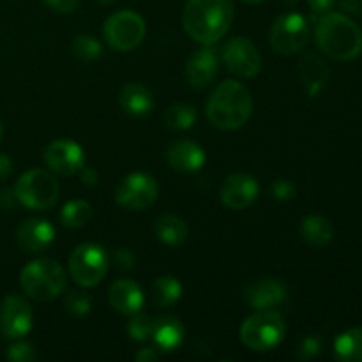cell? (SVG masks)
<instances>
[{
	"label": "cell",
	"mask_w": 362,
	"mask_h": 362,
	"mask_svg": "<svg viewBox=\"0 0 362 362\" xmlns=\"http://www.w3.org/2000/svg\"><path fill=\"white\" fill-rule=\"evenodd\" d=\"M339 6H341L343 11H346V13H362V0H339Z\"/></svg>",
	"instance_id": "cell-41"
},
{
	"label": "cell",
	"mask_w": 362,
	"mask_h": 362,
	"mask_svg": "<svg viewBox=\"0 0 362 362\" xmlns=\"http://www.w3.org/2000/svg\"><path fill=\"white\" fill-rule=\"evenodd\" d=\"M13 172V161L6 154H0V179H6Z\"/></svg>",
	"instance_id": "cell-42"
},
{
	"label": "cell",
	"mask_w": 362,
	"mask_h": 362,
	"mask_svg": "<svg viewBox=\"0 0 362 362\" xmlns=\"http://www.w3.org/2000/svg\"><path fill=\"white\" fill-rule=\"evenodd\" d=\"M156 237L166 246H180L187 239V226L179 216L163 214L154 225Z\"/></svg>",
	"instance_id": "cell-24"
},
{
	"label": "cell",
	"mask_w": 362,
	"mask_h": 362,
	"mask_svg": "<svg viewBox=\"0 0 362 362\" xmlns=\"http://www.w3.org/2000/svg\"><path fill=\"white\" fill-rule=\"evenodd\" d=\"M197 110L187 103L172 105L165 113V124L173 131H187L197 122Z\"/></svg>",
	"instance_id": "cell-28"
},
{
	"label": "cell",
	"mask_w": 362,
	"mask_h": 362,
	"mask_svg": "<svg viewBox=\"0 0 362 362\" xmlns=\"http://www.w3.org/2000/svg\"><path fill=\"white\" fill-rule=\"evenodd\" d=\"M159 354L156 349H141L138 350L136 356H134V359L138 362H152V361H158Z\"/></svg>",
	"instance_id": "cell-39"
},
{
	"label": "cell",
	"mask_w": 362,
	"mask_h": 362,
	"mask_svg": "<svg viewBox=\"0 0 362 362\" xmlns=\"http://www.w3.org/2000/svg\"><path fill=\"white\" fill-rule=\"evenodd\" d=\"M221 59L230 73L240 78H255L262 71V55L250 39L232 37L221 49Z\"/></svg>",
	"instance_id": "cell-11"
},
{
	"label": "cell",
	"mask_w": 362,
	"mask_h": 362,
	"mask_svg": "<svg viewBox=\"0 0 362 362\" xmlns=\"http://www.w3.org/2000/svg\"><path fill=\"white\" fill-rule=\"evenodd\" d=\"M145 32H147V27H145L144 18L134 11L113 13L103 27L106 42L115 52H131L140 46L145 37Z\"/></svg>",
	"instance_id": "cell-9"
},
{
	"label": "cell",
	"mask_w": 362,
	"mask_h": 362,
	"mask_svg": "<svg viewBox=\"0 0 362 362\" xmlns=\"http://www.w3.org/2000/svg\"><path fill=\"white\" fill-rule=\"evenodd\" d=\"M253 113V98L240 81L226 80L209 95L205 115L209 122L223 131H235L250 120Z\"/></svg>",
	"instance_id": "cell-2"
},
{
	"label": "cell",
	"mask_w": 362,
	"mask_h": 362,
	"mask_svg": "<svg viewBox=\"0 0 362 362\" xmlns=\"http://www.w3.org/2000/svg\"><path fill=\"white\" fill-rule=\"evenodd\" d=\"M99 2H101L103 6H113V4H115L117 0H99Z\"/></svg>",
	"instance_id": "cell-44"
},
{
	"label": "cell",
	"mask_w": 362,
	"mask_h": 362,
	"mask_svg": "<svg viewBox=\"0 0 362 362\" xmlns=\"http://www.w3.org/2000/svg\"><path fill=\"white\" fill-rule=\"evenodd\" d=\"M14 194H16L18 204H21L23 207L30 209V211H46L57 204L60 187L52 173L34 168L25 172L18 179Z\"/></svg>",
	"instance_id": "cell-6"
},
{
	"label": "cell",
	"mask_w": 362,
	"mask_h": 362,
	"mask_svg": "<svg viewBox=\"0 0 362 362\" xmlns=\"http://www.w3.org/2000/svg\"><path fill=\"white\" fill-rule=\"evenodd\" d=\"M45 163L57 175H76L85 165V152L76 141L55 140L45 148Z\"/></svg>",
	"instance_id": "cell-13"
},
{
	"label": "cell",
	"mask_w": 362,
	"mask_h": 362,
	"mask_svg": "<svg viewBox=\"0 0 362 362\" xmlns=\"http://www.w3.org/2000/svg\"><path fill=\"white\" fill-rule=\"evenodd\" d=\"M300 235L304 243L313 247H325L334 237V226L331 219L320 214L306 216L300 223Z\"/></svg>",
	"instance_id": "cell-23"
},
{
	"label": "cell",
	"mask_w": 362,
	"mask_h": 362,
	"mask_svg": "<svg viewBox=\"0 0 362 362\" xmlns=\"http://www.w3.org/2000/svg\"><path fill=\"white\" fill-rule=\"evenodd\" d=\"M286 325L281 315L272 310H262L247 317L240 325V339L253 352H269L285 339Z\"/></svg>",
	"instance_id": "cell-5"
},
{
	"label": "cell",
	"mask_w": 362,
	"mask_h": 362,
	"mask_svg": "<svg viewBox=\"0 0 362 362\" xmlns=\"http://www.w3.org/2000/svg\"><path fill=\"white\" fill-rule=\"evenodd\" d=\"M120 108L133 117H145L154 108L152 92L141 83H127L119 95Z\"/></svg>",
	"instance_id": "cell-22"
},
{
	"label": "cell",
	"mask_w": 362,
	"mask_h": 362,
	"mask_svg": "<svg viewBox=\"0 0 362 362\" xmlns=\"http://www.w3.org/2000/svg\"><path fill=\"white\" fill-rule=\"evenodd\" d=\"M55 240V228L46 219L32 218L21 223L16 230L18 246L28 253L46 251Z\"/></svg>",
	"instance_id": "cell-17"
},
{
	"label": "cell",
	"mask_w": 362,
	"mask_h": 362,
	"mask_svg": "<svg viewBox=\"0 0 362 362\" xmlns=\"http://www.w3.org/2000/svg\"><path fill=\"white\" fill-rule=\"evenodd\" d=\"M334 357L341 362H362V327L349 329L336 338Z\"/></svg>",
	"instance_id": "cell-25"
},
{
	"label": "cell",
	"mask_w": 362,
	"mask_h": 362,
	"mask_svg": "<svg viewBox=\"0 0 362 362\" xmlns=\"http://www.w3.org/2000/svg\"><path fill=\"white\" fill-rule=\"evenodd\" d=\"M271 194L272 198L279 202H288L296 197V184L292 180L286 179H278L271 187Z\"/></svg>",
	"instance_id": "cell-34"
},
{
	"label": "cell",
	"mask_w": 362,
	"mask_h": 362,
	"mask_svg": "<svg viewBox=\"0 0 362 362\" xmlns=\"http://www.w3.org/2000/svg\"><path fill=\"white\" fill-rule=\"evenodd\" d=\"M243 2H246V4H251V6H257V4H262V2H265V0H243Z\"/></svg>",
	"instance_id": "cell-43"
},
{
	"label": "cell",
	"mask_w": 362,
	"mask_h": 362,
	"mask_svg": "<svg viewBox=\"0 0 362 362\" xmlns=\"http://www.w3.org/2000/svg\"><path fill=\"white\" fill-rule=\"evenodd\" d=\"M6 357L13 362H32L37 357V354H35V349L30 343L18 341L7 349Z\"/></svg>",
	"instance_id": "cell-32"
},
{
	"label": "cell",
	"mask_w": 362,
	"mask_h": 362,
	"mask_svg": "<svg viewBox=\"0 0 362 362\" xmlns=\"http://www.w3.org/2000/svg\"><path fill=\"white\" fill-rule=\"evenodd\" d=\"M108 269L110 257L101 244H80L69 257V276L81 288L99 285L105 279Z\"/></svg>",
	"instance_id": "cell-7"
},
{
	"label": "cell",
	"mask_w": 362,
	"mask_h": 362,
	"mask_svg": "<svg viewBox=\"0 0 362 362\" xmlns=\"http://www.w3.org/2000/svg\"><path fill=\"white\" fill-rule=\"evenodd\" d=\"M285 2L286 4H297V2H299V0H285Z\"/></svg>",
	"instance_id": "cell-45"
},
{
	"label": "cell",
	"mask_w": 362,
	"mask_h": 362,
	"mask_svg": "<svg viewBox=\"0 0 362 362\" xmlns=\"http://www.w3.org/2000/svg\"><path fill=\"white\" fill-rule=\"evenodd\" d=\"M152 341L161 352H175L184 341V325L175 317H161L154 320Z\"/></svg>",
	"instance_id": "cell-21"
},
{
	"label": "cell",
	"mask_w": 362,
	"mask_h": 362,
	"mask_svg": "<svg viewBox=\"0 0 362 362\" xmlns=\"http://www.w3.org/2000/svg\"><path fill=\"white\" fill-rule=\"evenodd\" d=\"M108 303L117 313L131 317L144 308V290L133 279H117L108 290Z\"/></svg>",
	"instance_id": "cell-18"
},
{
	"label": "cell",
	"mask_w": 362,
	"mask_h": 362,
	"mask_svg": "<svg viewBox=\"0 0 362 362\" xmlns=\"http://www.w3.org/2000/svg\"><path fill=\"white\" fill-rule=\"evenodd\" d=\"M299 78L303 83L304 90L310 98H317L322 90L325 88L329 81V71L327 62L322 59L317 53H308L300 59L299 62Z\"/></svg>",
	"instance_id": "cell-20"
},
{
	"label": "cell",
	"mask_w": 362,
	"mask_h": 362,
	"mask_svg": "<svg viewBox=\"0 0 362 362\" xmlns=\"http://www.w3.org/2000/svg\"><path fill=\"white\" fill-rule=\"evenodd\" d=\"M322 350V341L320 338H317V336H308V338H304L303 341H300V345L297 346V357L303 361H308V359H313V357H317L318 354H320Z\"/></svg>",
	"instance_id": "cell-33"
},
{
	"label": "cell",
	"mask_w": 362,
	"mask_h": 362,
	"mask_svg": "<svg viewBox=\"0 0 362 362\" xmlns=\"http://www.w3.org/2000/svg\"><path fill=\"white\" fill-rule=\"evenodd\" d=\"M113 262H115V265L120 271H131V269H134V255L129 250H124V247H120V250H117L113 253Z\"/></svg>",
	"instance_id": "cell-35"
},
{
	"label": "cell",
	"mask_w": 362,
	"mask_h": 362,
	"mask_svg": "<svg viewBox=\"0 0 362 362\" xmlns=\"http://www.w3.org/2000/svg\"><path fill=\"white\" fill-rule=\"evenodd\" d=\"M64 308L73 317H85L92 310V299L83 290H69L64 297Z\"/></svg>",
	"instance_id": "cell-30"
},
{
	"label": "cell",
	"mask_w": 362,
	"mask_h": 362,
	"mask_svg": "<svg viewBox=\"0 0 362 362\" xmlns=\"http://www.w3.org/2000/svg\"><path fill=\"white\" fill-rule=\"evenodd\" d=\"M71 49H73L78 59L85 60V62L98 60L103 53L101 42L90 34H78L71 42Z\"/></svg>",
	"instance_id": "cell-29"
},
{
	"label": "cell",
	"mask_w": 362,
	"mask_h": 362,
	"mask_svg": "<svg viewBox=\"0 0 362 362\" xmlns=\"http://www.w3.org/2000/svg\"><path fill=\"white\" fill-rule=\"evenodd\" d=\"M182 297V283L173 276H161L152 283V300L158 308H172Z\"/></svg>",
	"instance_id": "cell-26"
},
{
	"label": "cell",
	"mask_w": 362,
	"mask_h": 362,
	"mask_svg": "<svg viewBox=\"0 0 362 362\" xmlns=\"http://www.w3.org/2000/svg\"><path fill=\"white\" fill-rule=\"evenodd\" d=\"M260 186L250 173L237 172L225 179L219 189V198L232 211H244L257 202Z\"/></svg>",
	"instance_id": "cell-14"
},
{
	"label": "cell",
	"mask_w": 362,
	"mask_h": 362,
	"mask_svg": "<svg viewBox=\"0 0 362 362\" xmlns=\"http://www.w3.org/2000/svg\"><path fill=\"white\" fill-rule=\"evenodd\" d=\"M94 216V209L87 200H71L60 211V221L66 228H83Z\"/></svg>",
	"instance_id": "cell-27"
},
{
	"label": "cell",
	"mask_w": 362,
	"mask_h": 362,
	"mask_svg": "<svg viewBox=\"0 0 362 362\" xmlns=\"http://www.w3.org/2000/svg\"><path fill=\"white\" fill-rule=\"evenodd\" d=\"M159 197V184L148 173H129L115 189V202L127 211H145Z\"/></svg>",
	"instance_id": "cell-10"
},
{
	"label": "cell",
	"mask_w": 362,
	"mask_h": 362,
	"mask_svg": "<svg viewBox=\"0 0 362 362\" xmlns=\"http://www.w3.org/2000/svg\"><path fill=\"white\" fill-rule=\"evenodd\" d=\"M288 290H286L285 283L274 278H262L247 285L246 292H244V299L250 304L253 310H272V308L279 306L286 300Z\"/></svg>",
	"instance_id": "cell-16"
},
{
	"label": "cell",
	"mask_w": 362,
	"mask_h": 362,
	"mask_svg": "<svg viewBox=\"0 0 362 362\" xmlns=\"http://www.w3.org/2000/svg\"><path fill=\"white\" fill-rule=\"evenodd\" d=\"M152 329H154V320L144 313L131 315V320L127 324V334L133 341H147L152 338Z\"/></svg>",
	"instance_id": "cell-31"
},
{
	"label": "cell",
	"mask_w": 362,
	"mask_h": 362,
	"mask_svg": "<svg viewBox=\"0 0 362 362\" xmlns=\"http://www.w3.org/2000/svg\"><path fill=\"white\" fill-rule=\"evenodd\" d=\"M317 46L339 62H349L362 53V30L359 25L341 13H327L318 18L315 28Z\"/></svg>",
	"instance_id": "cell-3"
},
{
	"label": "cell",
	"mask_w": 362,
	"mask_h": 362,
	"mask_svg": "<svg viewBox=\"0 0 362 362\" xmlns=\"http://www.w3.org/2000/svg\"><path fill=\"white\" fill-rule=\"evenodd\" d=\"M34 315L25 297L11 293L0 303V332L7 339H21L30 332Z\"/></svg>",
	"instance_id": "cell-12"
},
{
	"label": "cell",
	"mask_w": 362,
	"mask_h": 362,
	"mask_svg": "<svg viewBox=\"0 0 362 362\" xmlns=\"http://www.w3.org/2000/svg\"><path fill=\"white\" fill-rule=\"evenodd\" d=\"M45 4L53 11V13L69 14L73 13V11H76L80 0H45Z\"/></svg>",
	"instance_id": "cell-36"
},
{
	"label": "cell",
	"mask_w": 362,
	"mask_h": 362,
	"mask_svg": "<svg viewBox=\"0 0 362 362\" xmlns=\"http://www.w3.org/2000/svg\"><path fill=\"white\" fill-rule=\"evenodd\" d=\"M20 285L25 296L39 303H46L59 297L66 290V269L57 260H49V258L32 260L21 269Z\"/></svg>",
	"instance_id": "cell-4"
},
{
	"label": "cell",
	"mask_w": 362,
	"mask_h": 362,
	"mask_svg": "<svg viewBox=\"0 0 362 362\" xmlns=\"http://www.w3.org/2000/svg\"><path fill=\"white\" fill-rule=\"evenodd\" d=\"M14 202H18L14 191L7 189V187L0 189V209H13Z\"/></svg>",
	"instance_id": "cell-38"
},
{
	"label": "cell",
	"mask_w": 362,
	"mask_h": 362,
	"mask_svg": "<svg viewBox=\"0 0 362 362\" xmlns=\"http://www.w3.org/2000/svg\"><path fill=\"white\" fill-rule=\"evenodd\" d=\"M336 0H308V6H310V11L311 14H313L315 18H322L324 14L331 13L332 7H334Z\"/></svg>",
	"instance_id": "cell-37"
},
{
	"label": "cell",
	"mask_w": 362,
	"mask_h": 362,
	"mask_svg": "<svg viewBox=\"0 0 362 362\" xmlns=\"http://www.w3.org/2000/svg\"><path fill=\"white\" fill-rule=\"evenodd\" d=\"M0 138H2V122H0Z\"/></svg>",
	"instance_id": "cell-46"
},
{
	"label": "cell",
	"mask_w": 362,
	"mask_h": 362,
	"mask_svg": "<svg viewBox=\"0 0 362 362\" xmlns=\"http://www.w3.org/2000/svg\"><path fill=\"white\" fill-rule=\"evenodd\" d=\"M310 20L300 13H285L274 20L269 41L274 52L281 55H293L303 52L310 42Z\"/></svg>",
	"instance_id": "cell-8"
},
{
	"label": "cell",
	"mask_w": 362,
	"mask_h": 362,
	"mask_svg": "<svg viewBox=\"0 0 362 362\" xmlns=\"http://www.w3.org/2000/svg\"><path fill=\"white\" fill-rule=\"evenodd\" d=\"M80 177H81V182L85 184V186H95L98 184V172L92 168H81L80 170Z\"/></svg>",
	"instance_id": "cell-40"
},
{
	"label": "cell",
	"mask_w": 362,
	"mask_h": 362,
	"mask_svg": "<svg viewBox=\"0 0 362 362\" xmlns=\"http://www.w3.org/2000/svg\"><path fill=\"white\" fill-rule=\"evenodd\" d=\"M166 161L175 172L194 173L204 168L207 156L198 144L191 140H177L166 151Z\"/></svg>",
	"instance_id": "cell-19"
},
{
	"label": "cell",
	"mask_w": 362,
	"mask_h": 362,
	"mask_svg": "<svg viewBox=\"0 0 362 362\" xmlns=\"http://www.w3.org/2000/svg\"><path fill=\"white\" fill-rule=\"evenodd\" d=\"M219 73V57L214 48L205 46L197 49L186 64V80L193 88H205Z\"/></svg>",
	"instance_id": "cell-15"
},
{
	"label": "cell",
	"mask_w": 362,
	"mask_h": 362,
	"mask_svg": "<svg viewBox=\"0 0 362 362\" xmlns=\"http://www.w3.org/2000/svg\"><path fill=\"white\" fill-rule=\"evenodd\" d=\"M235 18L232 0H187L182 11V27L193 41L216 45L225 37Z\"/></svg>",
	"instance_id": "cell-1"
}]
</instances>
